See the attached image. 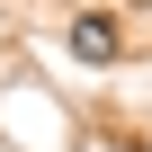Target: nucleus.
I'll return each mask as SVG.
<instances>
[{
	"label": "nucleus",
	"instance_id": "nucleus-1",
	"mask_svg": "<svg viewBox=\"0 0 152 152\" xmlns=\"http://www.w3.org/2000/svg\"><path fill=\"white\" fill-rule=\"evenodd\" d=\"M116 45L125 36H116L107 9H81V18H72V63H116Z\"/></svg>",
	"mask_w": 152,
	"mask_h": 152
}]
</instances>
